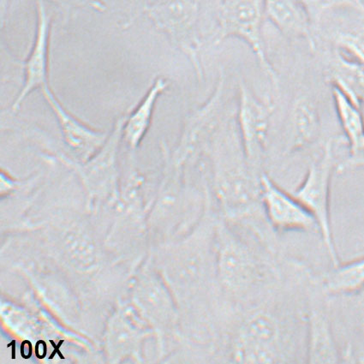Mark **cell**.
I'll return each instance as SVG.
<instances>
[{"instance_id":"cell-1","label":"cell","mask_w":364,"mask_h":364,"mask_svg":"<svg viewBox=\"0 0 364 364\" xmlns=\"http://www.w3.org/2000/svg\"><path fill=\"white\" fill-rule=\"evenodd\" d=\"M215 242L218 279L234 313L252 306L277 288L279 270L274 241L218 220Z\"/></svg>"},{"instance_id":"cell-2","label":"cell","mask_w":364,"mask_h":364,"mask_svg":"<svg viewBox=\"0 0 364 364\" xmlns=\"http://www.w3.org/2000/svg\"><path fill=\"white\" fill-rule=\"evenodd\" d=\"M276 289L234 316L225 348V363L294 362V320L279 304Z\"/></svg>"},{"instance_id":"cell-3","label":"cell","mask_w":364,"mask_h":364,"mask_svg":"<svg viewBox=\"0 0 364 364\" xmlns=\"http://www.w3.org/2000/svg\"><path fill=\"white\" fill-rule=\"evenodd\" d=\"M334 141L331 138L326 142L321 156L309 167L303 182L291 194L315 218L322 242L333 266L336 267L341 262L334 244L330 216V191L333 175L337 169L333 153Z\"/></svg>"},{"instance_id":"cell-4","label":"cell","mask_w":364,"mask_h":364,"mask_svg":"<svg viewBox=\"0 0 364 364\" xmlns=\"http://www.w3.org/2000/svg\"><path fill=\"white\" fill-rule=\"evenodd\" d=\"M146 14L159 31L164 33L186 54L194 65L198 78H203L199 60L200 7L196 0H152L145 8Z\"/></svg>"},{"instance_id":"cell-5","label":"cell","mask_w":364,"mask_h":364,"mask_svg":"<svg viewBox=\"0 0 364 364\" xmlns=\"http://www.w3.org/2000/svg\"><path fill=\"white\" fill-rule=\"evenodd\" d=\"M264 0H220L216 43L229 37H236L250 46L259 65L274 86L278 77L265 52L262 35L264 18Z\"/></svg>"},{"instance_id":"cell-6","label":"cell","mask_w":364,"mask_h":364,"mask_svg":"<svg viewBox=\"0 0 364 364\" xmlns=\"http://www.w3.org/2000/svg\"><path fill=\"white\" fill-rule=\"evenodd\" d=\"M261 200L266 220L274 232L320 233L315 218L307 208L266 173L261 176Z\"/></svg>"},{"instance_id":"cell-7","label":"cell","mask_w":364,"mask_h":364,"mask_svg":"<svg viewBox=\"0 0 364 364\" xmlns=\"http://www.w3.org/2000/svg\"><path fill=\"white\" fill-rule=\"evenodd\" d=\"M37 27L35 41L23 64L24 82L22 90L12 105L18 111L21 104L33 90L49 87V46L51 35V15L44 0H36Z\"/></svg>"},{"instance_id":"cell-8","label":"cell","mask_w":364,"mask_h":364,"mask_svg":"<svg viewBox=\"0 0 364 364\" xmlns=\"http://www.w3.org/2000/svg\"><path fill=\"white\" fill-rule=\"evenodd\" d=\"M271 111L270 105L262 102L248 87L241 85L238 123L246 160L253 170L262 160Z\"/></svg>"},{"instance_id":"cell-9","label":"cell","mask_w":364,"mask_h":364,"mask_svg":"<svg viewBox=\"0 0 364 364\" xmlns=\"http://www.w3.org/2000/svg\"><path fill=\"white\" fill-rule=\"evenodd\" d=\"M41 92L58 120L67 146L82 161H89L95 156L106 144L107 134L87 127L70 114L58 102L50 86Z\"/></svg>"},{"instance_id":"cell-10","label":"cell","mask_w":364,"mask_h":364,"mask_svg":"<svg viewBox=\"0 0 364 364\" xmlns=\"http://www.w3.org/2000/svg\"><path fill=\"white\" fill-rule=\"evenodd\" d=\"M334 105L343 132L349 144V157L337 166L338 173L364 167V120L361 108L340 87L332 85Z\"/></svg>"},{"instance_id":"cell-11","label":"cell","mask_w":364,"mask_h":364,"mask_svg":"<svg viewBox=\"0 0 364 364\" xmlns=\"http://www.w3.org/2000/svg\"><path fill=\"white\" fill-rule=\"evenodd\" d=\"M305 358L309 363H341V354L324 309L311 299L306 314Z\"/></svg>"},{"instance_id":"cell-12","label":"cell","mask_w":364,"mask_h":364,"mask_svg":"<svg viewBox=\"0 0 364 364\" xmlns=\"http://www.w3.org/2000/svg\"><path fill=\"white\" fill-rule=\"evenodd\" d=\"M264 15L284 35L304 38L315 48L313 24L299 0H264Z\"/></svg>"},{"instance_id":"cell-13","label":"cell","mask_w":364,"mask_h":364,"mask_svg":"<svg viewBox=\"0 0 364 364\" xmlns=\"http://www.w3.org/2000/svg\"><path fill=\"white\" fill-rule=\"evenodd\" d=\"M168 85V82L164 77L156 78L135 110L125 118L122 136L132 149L139 147L144 140L151 124L157 100L164 93Z\"/></svg>"},{"instance_id":"cell-14","label":"cell","mask_w":364,"mask_h":364,"mask_svg":"<svg viewBox=\"0 0 364 364\" xmlns=\"http://www.w3.org/2000/svg\"><path fill=\"white\" fill-rule=\"evenodd\" d=\"M331 85L343 91L360 108L364 105V65L350 60L340 51L334 58Z\"/></svg>"},{"instance_id":"cell-15","label":"cell","mask_w":364,"mask_h":364,"mask_svg":"<svg viewBox=\"0 0 364 364\" xmlns=\"http://www.w3.org/2000/svg\"><path fill=\"white\" fill-rule=\"evenodd\" d=\"M319 117L314 105L306 99L296 102L292 112L290 149H303L316 139L320 129Z\"/></svg>"},{"instance_id":"cell-16","label":"cell","mask_w":364,"mask_h":364,"mask_svg":"<svg viewBox=\"0 0 364 364\" xmlns=\"http://www.w3.org/2000/svg\"><path fill=\"white\" fill-rule=\"evenodd\" d=\"M324 291L333 295L355 294L364 287V257L333 267L322 282Z\"/></svg>"},{"instance_id":"cell-17","label":"cell","mask_w":364,"mask_h":364,"mask_svg":"<svg viewBox=\"0 0 364 364\" xmlns=\"http://www.w3.org/2000/svg\"><path fill=\"white\" fill-rule=\"evenodd\" d=\"M336 44L338 51L364 65V28L338 33Z\"/></svg>"},{"instance_id":"cell-18","label":"cell","mask_w":364,"mask_h":364,"mask_svg":"<svg viewBox=\"0 0 364 364\" xmlns=\"http://www.w3.org/2000/svg\"><path fill=\"white\" fill-rule=\"evenodd\" d=\"M311 18L313 27L320 23L326 10V0H299Z\"/></svg>"},{"instance_id":"cell-19","label":"cell","mask_w":364,"mask_h":364,"mask_svg":"<svg viewBox=\"0 0 364 364\" xmlns=\"http://www.w3.org/2000/svg\"><path fill=\"white\" fill-rule=\"evenodd\" d=\"M326 6L328 11L337 7H346L364 15V4L362 0H326Z\"/></svg>"},{"instance_id":"cell-20","label":"cell","mask_w":364,"mask_h":364,"mask_svg":"<svg viewBox=\"0 0 364 364\" xmlns=\"http://www.w3.org/2000/svg\"><path fill=\"white\" fill-rule=\"evenodd\" d=\"M52 1L55 2L58 6L62 7V9L65 11H69L71 8L77 6H94L90 3V0H52Z\"/></svg>"},{"instance_id":"cell-21","label":"cell","mask_w":364,"mask_h":364,"mask_svg":"<svg viewBox=\"0 0 364 364\" xmlns=\"http://www.w3.org/2000/svg\"><path fill=\"white\" fill-rule=\"evenodd\" d=\"M47 344L43 341H38L36 345V355L39 359H43L47 355Z\"/></svg>"},{"instance_id":"cell-22","label":"cell","mask_w":364,"mask_h":364,"mask_svg":"<svg viewBox=\"0 0 364 364\" xmlns=\"http://www.w3.org/2000/svg\"><path fill=\"white\" fill-rule=\"evenodd\" d=\"M21 355L24 359H28L32 355V344L31 341H24L21 345Z\"/></svg>"},{"instance_id":"cell-23","label":"cell","mask_w":364,"mask_h":364,"mask_svg":"<svg viewBox=\"0 0 364 364\" xmlns=\"http://www.w3.org/2000/svg\"><path fill=\"white\" fill-rule=\"evenodd\" d=\"M64 342H65V341H60V343H58V344L56 345L53 341H50V343H51L52 346H53L54 350L53 351V353L51 354V355H50L49 359H53V358L55 357L56 354L60 355V358L61 359L65 358L64 357V355H63L61 353V351L60 350V347L62 346L63 344H64Z\"/></svg>"},{"instance_id":"cell-24","label":"cell","mask_w":364,"mask_h":364,"mask_svg":"<svg viewBox=\"0 0 364 364\" xmlns=\"http://www.w3.org/2000/svg\"><path fill=\"white\" fill-rule=\"evenodd\" d=\"M10 346H12V359L16 358V342L15 341H12L10 345H8L7 347H9Z\"/></svg>"}]
</instances>
